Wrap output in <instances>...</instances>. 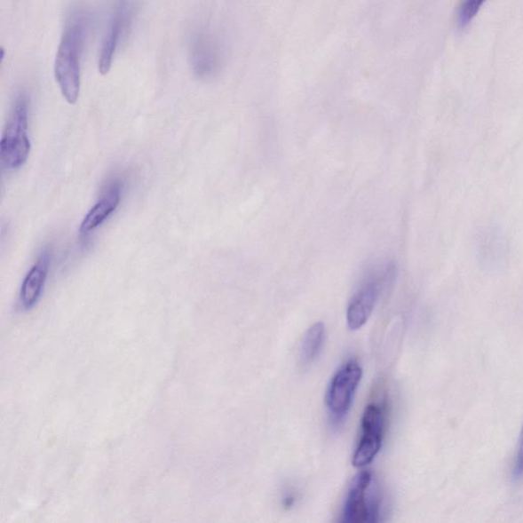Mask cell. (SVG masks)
I'll return each mask as SVG.
<instances>
[{"label": "cell", "instance_id": "1", "mask_svg": "<svg viewBox=\"0 0 523 523\" xmlns=\"http://www.w3.org/2000/svg\"><path fill=\"white\" fill-rule=\"evenodd\" d=\"M87 30V16L74 12L66 26L54 60V76L63 97L70 105L77 103L80 93V57Z\"/></svg>", "mask_w": 523, "mask_h": 523}, {"label": "cell", "instance_id": "2", "mask_svg": "<svg viewBox=\"0 0 523 523\" xmlns=\"http://www.w3.org/2000/svg\"><path fill=\"white\" fill-rule=\"evenodd\" d=\"M28 127L29 97L22 93L12 105L0 142V154L6 168L18 169L28 160L31 149Z\"/></svg>", "mask_w": 523, "mask_h": 523}, {"label": "cell", "instance_id": "3", "mask_svg": "<svg viewBox=\"0 0 523 523\" xmlns=\"http://www.w3.org/2000/svg\"><path fill=\"white\" fill-rule=\"evenodd\" d=\"M382 494L376 475L360 471L349 488L345 503L343 522L375 523L380 519Z\"/></svg>", "mask_w": 523, "mask_h": 523}, {"label": "cell", "instance_id": "4", "mask_svg": "<svg viewBox=\"0 0 523 523\" xmlns=\"http://www.w3.org/2000/svg\"><path fill=\"white\" fill-rule=\"evenodd\" d=\"M386 421L385 400L366 406L361 419V436L353 456V465L357 468L368 466L377 456L383 446Z\"/></svg>", "mask_w": 523, "mask_h": 523}, {"label": "cell", "instance_id": "5", "mask_svg": "<svg viewBox=\"0 0 523 523\" xmlns=\"http://www.w3.org/2000/svg\"><path fill=\"white\" fill-rule=\"evenodd\" d=\"M362 376L361 366L352 360L332 377L325 400L334 424H341L349 413Z\"/></svg>", "mask_w": 523, "mask_h": 523}, {"label": "cell", "instance_id": "6", "mask_svg": "<svg viewBox=\"0 0 523 523\" xmlns=\"http://www.w3.org/2000/svg\"><path fill=\"white\" fill-rule=\"evenodd\" d=\"M135 15L137 4L134 0H115L110 26L100 49L99 70L101 75L110 72L115 51L131 30Z\"/></svg>", "mask_w": 523, "mask_h": 523}, {"label": "cell", "instance_id": "7", "mask_svg": "<svg viewBox=\"0 0 523 523\" xmlns=\"http://www.w3.org/2000/svg\"><path fill=\"white\" fill-rule=\"evenodd\" d=\"M189 59L196 77L213 78L220 72L222 67L219 40L210 31H196L190 40Z\"/></svg>", "mask_w": 523, "mask_h": 523}, {"label": "cell", "instance_id": "8", "mask_svg": "<svg viewBox=\"0 0 523 523\" xmlns=\"http://www.w3.org/2000/svg\"><path fill=\"white\" fill-rule=\"evenodd\" d=\"M379 284L378 278L373 277L353 297L346 311V323L351 330H358L368 321L378 301Z\"/></svg>", "mask_w": 523, "mask_h": 523}, {"label": "cell", "instance_id": "9", "mask_svg": "<svg viewBox=\"0 0 523 523\" xmlns=\"http://www.w3.org/2000/svg\"><path fill=\"white\" fill-rule=\"evenodd\" d=\"M52 258V250H44L27 273L20 291V304L24 309L34 307L42 297L47 276H49Z\"/></svg>", "mask_w": 523, "mask_h": 523}, {"label": "cell", "instance_id": "10", "mask_svg": "<svg viewBox=\"0 0 523 523\" xmlns=\"http://www.w3.org/2000/svg\"><path fill=\"white\" fill-rule=\"evenodd\" d=\"M121 185L118 181L111 183L99 201L91 209L81 223L79 233L86 235L103 224L118 208L121 202Z\"/></svg>", "mask_w": 523, "mask_h": 523}, {"label": "cell", "instance_id": "11", "mask_svg": "<svg viewBox=\"0 0 523 523\" xmlns=\"http://www.w3.org/2000/svg\"><path fill=\"white\" fill-rule=\"evenodd\" d=\"M479 259L485 267L499 270L506 257L504 237L498 229H488L480 235L479 241Z\"/></svg>", "mask_w": 523, "mask_h": 523}, {"label": "cell", "instance_id": "12", "mask_svg": "<svg viewBox=\"0 0 523 523\" xmlns=\"http://www.w3.org/2000/svg\"><path fill=\"white\" fill-rule=\"evenodd\" d=\"M325 338L324 324L318 322L308 329L301 345V364L308 367L315 361L322 350Z\"/></svg>", "mask_w": 523, "mask_h": 523}, {"label": "cell", "instance_id": "13", "mask_svg": "<svg viewBox=\"0 0 523 523\" xmlns=\"http://www.w3.org/2000/svg\"><path fill=\"white\" fill-rule=\"evenodd\" d=\"M485 2L486 0H464L458 12V25L461 28L472 21Z\"/></svg>", "mask_w": 523, "mask_h": 523}, {"label": "cell", "instance_id": "14", "mask_svg": "<svg viewBox=\"0 0 523 523\" xmlns=\"http://www.w3.org/2000/svg\"><path fill=\"white\" fill-rule=\"evenodd\" d=\"M516 473H518L519 475L523 474V429L519 441L518 461H516Z\"/></svg>", "mask_w": 523, "mask_h": 523}, {"label": "cell", "instance_id": "15", "mask_svg": "<svg viewBox=\"0 0 523 523\" xmlns=\"http://www.w3.org/2000/svg\"><path fill=\"white\" fill-rule=\"evenodd\" d=\"M296 499H295V495L294 494H288L287 495H285L284 499H283V504L285 507H291L294 505Z\"/></svg>", "mask_w": 523, "mask_h": 523}]
</instances>
